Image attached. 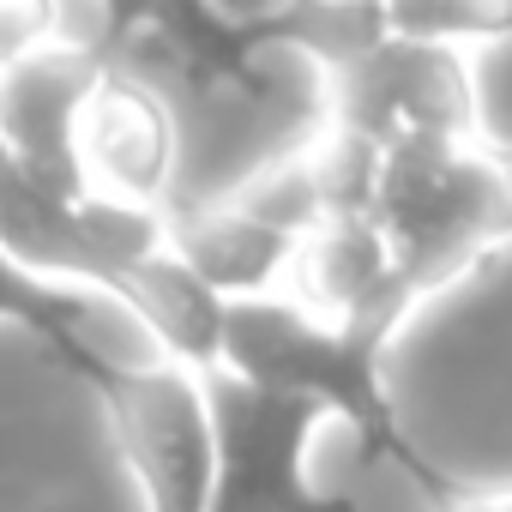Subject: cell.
<instances>
[{"mask_svg": "<svg viewBox=\"0 0 512 512\" xmlns=\"http://www.w3.org/2000/svg\"><path fill=\"white\" fill-rule=\"evenodd\" d=\"M302 169L314 181V199L326 217H368L374 187H380V145L350 133V127H320L302 145Z\"/></svg>", "mask_w": 512, "mask_h": 512, "instance_id": "obj_13", "label": "cell"}, {"mask_svg": "<svg viewBox=\"0 0 512 512\" xmlns=\"http://www.w3.org/2000/svg\"><path fill=\"white\" fill-rule=\"evenodd\" d=\"M0 320H19L25 332H37V338H43L79 380H91V386L109 374L103 350H97L91 332H85L91 296H85L79 284H49V278L25 272L19 260H7V253H0Z\"/></svg>", "mask_w": 512, "mask_h": 512, "instance_id": "obj_12", "label": "cell"}, {"mask_svg": "<svg viewBox=\"0 0 512 512\" xmlns=\"http://www.w3.org/2000/svg\"><path fill=\"white\" fill-rule=\"evenodd\" d=\"M476 512H512V500H488V506H476Z\"/></svg>", "mask_w": 512, "mask_h": 512, "instance_id": "obj_18", "label": "cell"}, {"mask_svg": "<svg viewBox=\"0 0 512 512\" xmlns=\"http://www.w3.org/2000/svg\"><path fill=\"white\" fill-rule=\"evenodd\" d=\"M115 410L121 446L151 488L157 512H205L211 494V422L199 398V374L187 368H121L97 380Z\"/></svg>", "mask_w": 512, "mask_h": 512, "instance_id": "obj_4", "label": "cell"}, {"mask_svg": "<svg viewBox=\"0 0 512 512\" xmlns=\"http://www.w3.org/2000/svg\"><path fill=\"white\" fill-rule=\"evenodd\" d=\"M410 302H416V284L398 272L344 320H320L314 308L284 302V296L229 302L217 368L235 374L241 386L308 398L320 410L350 416L368 446H398L392 410L380 392V350H386L392 326L410 314Z\"/></svg>", "mask_w": 512, "mask_h": 512, "instance_id": "obj_1", "label": "cell"}, {"mask_svg": "<svg viewBox=\"0 0 512 512\" xmlns=\"http://www.w3.org/2000/svg\"><path fill=\"white\" fill-rule=\"evenodd\" d=\"M241 31L253 49H290L326 79L356 67L368 49L392 37L386 7H374V0H278L260 19H241Z\"/></svg>", "mask_w": 512, "mask_h": 512, "instance_id": "obj_11", "label": "cell"}, {"mask_svg": "<svg viewBox=\"0 0 512 512\" xmlns=\"http://www.w3.org/2000/svg\"><path fill=\"white\" fill-rule=\"evenodd\" d=\"M109 296L115 302H127L145 326H151V338L175 356V368H187V374H205V368H217V350H223V296H211L169 247H157L151 260H139V266H127L115 284H109Z\"/></svg>", "mask_w": 512, "mask_h": 512, "instance_id": "obj_9", "label": "cell"}, {"mask_svg": "<svg viewBox=\"0 0 512 512\" xmlns=\"http://www.w3.org/2000/svg\"><path fill=\"white\" fill-rule=\"evenodd\" d=\"M217 13H229V19H260L266 7H278V0H211Z\"/></svg>", "mask_w": 512, "mask_h": 512, "instance_id": "obj_17", "label": "cell"}, {"mask_svg": "<svg viewBox=\"0 0 512 512\" xmlns=\"http://www.w3.org/2000/svg\"><path fill=\"white\" fill-rule=\"evenodd\" d=\"M326 121L350 127L374 145L398 139V133H446L464 139L470 133V79L464 61L440 43H410V37H386L380 49H368L356 67L326 79Z\"/></svg>", "mask_w": 512, "mask_h": 512, "instance_id": "obj_5", "label": "cell"}, {"mask_svg": "<svg viewBox=\"0 0 512 512\" xmlns=\"http://www.w3.org/2000/svg\"><path fill=\"white\" fill-rule=\"evenodd\" d=\"M290 272L302 284V308H314L320 320H344L392 278V253L374 217H320L296 241Z\"/></svg>", "mask_w": 512, "mask_h": 512, "instance_id": "obj_10", "label": "cell"}, {"mask_svg": "<svg viewBox=\"0 0 512 512\" xmlns=\"http://www.w3.org/2000/svg\"><path fill=\"white\" fill-rule=\"evenodd\" d=\"M211 422V494L205 512H350L344 494H320L302 476L314 422L326 416L308 398L241 386L223 368L199 374Z\"/></svg>", "mask_w": 512, "mask_h": 512, "instance_id": "obj_3", "label": "cell"}, {"mask_svg": "<svg viewBox=\"0 0 512 512\" xmlns=\"http://www.w3.org/2000/svg\"><path fill=\"white\" fill-rule=\"evenodd\" d=\"M151 7H157V0H97V31L85 43L103 49V43H121V37L145 31L151 25Z\"/></svg>", "mask_w": 512, "mask_h": 512, "instance_id": "obj_16", "label": "cell"}, {"mask_svg": "<svg viewBox=\"0 0 512 512\" xmlns=\"http://www.w3.org/2000/svg\"><path fill=\"white\" fill-rule=\"evenodd\" d=\"M386 31L410 43H482L512 31V0H386Z\"/></svg>", "mask_w": 512, "mask_h": 512, "instance_id": "obj_14", "label": "cell"}, {"mask_svg": "<svg viewBox=\"0 0 512 512\" xmlns=\"http://www.w3.org/2000/svg\"><path fill=\"white\" fill-rule=\"evenodd\" d=\"M163 247L223 302H247V296H272V284L290 272L296 260V235L247 217L235 205H205V211H181L163 217Z\"/></svg>", "mask_w": 512, "mask_h": 512, "instance_id": "obj_8", "label": "cell"}, {"mask_svg": "<svg viewBox=\"0 0 512 512\" xmlns=\"http://www.w3.org/2000/svg\"><path fill=\"white\" fill-rule=\"evenodd\" d=\"M368 217L386 235L392 272L422 296L506 217V181L494 163L470 157L464 139L398 133L380 145V187Z\"/></svg>", "mask_w": 512, "mask_h": 512, "instance_id": "obj_2", "label": "cell"}, {"mask_svg": "<svg viewBox=\"0 0 512 512\" xmlns=\"http://www.w3.org/2000/svg\"><path fill=\"white\" fill-rule=\"evenodd\" d=\"M73 139H79V169H85L91 193L133 199L151 211L163 205L169 175H175V121L145 85L103 73L91 85V97L79 103Z\"/></svg>", "mask_w": 512, "mask_h": 512, "instance_id": "obj_7", "label": "cell"}, {"mask_svg": "<svg viewBox=\"0 0 512 512\" xmlns=\"http://www.w3.org/2000/svg\"><path fill=\"white\" fill-rule=\"evenodd\" d=\"M61 37V0H0V73L31 61Z\"/></svg>", "mask_w": 512, "mask_h": 512, "instance_id": "obj_15", "label": "cell"}, {"mask_svg": "<svg viewBox=\"0 0 512 512\" xmlns=\"http://www.w3.org/2000/svg\"><path fill=\"white\" fill-rule=\"evenodd\" d=\"M97 79H103V67L85 43H49L31 61L0 73V145L55 199L91 193V181L79 169L73 127H79V103L91 97Z\"/></svg>", "mask_w": 512, "mask_h": 512, "instance_id": "obj_6", "label": "cell"}]
</instances>
